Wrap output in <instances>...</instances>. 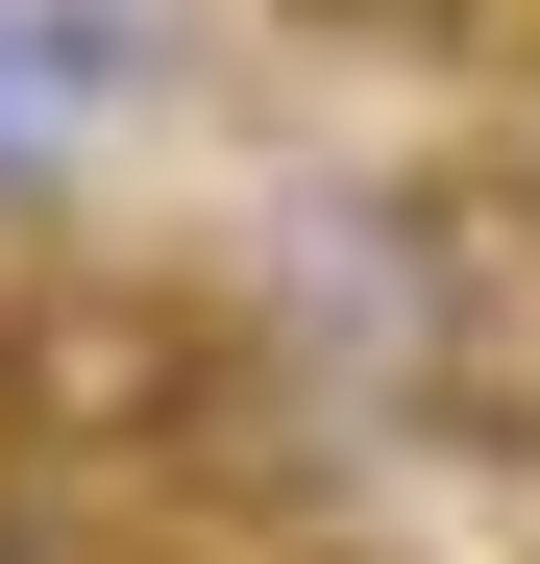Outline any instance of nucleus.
Returning <instances> with one entry per match:
<instances>
[{
	"instance_id": "nucleus-1",
	"label": "nucleus",
	"mask_w": 540,
	"mask_h": 564,
	"mask_svg": "<svg viewBox=\"0 0 540 564\" xmlns=\"http://www.w3.org/2000/svg\"><path fill=\"white\" fill-rule=\"evenodd\" d=\"M222 368H246L222 270L74 246V221H25V246H0V466H74V491H197Z\"/></svg>"
},
{
	"instance_id": "nucleus-2",
	"label": "nucleus",
	"mask_w": 540,
	"mask_h": 564,
	"mask_svg": "<svg viewBox=\"0 0 540 564\" xmlns=\"http://www.w3.org/2000/svg\"><path fill=\"white\" fill-rule=\"evenodd\" d=\"M246 25H344V50H369V0H246Z\"/></svg>"
}]
</instances>
